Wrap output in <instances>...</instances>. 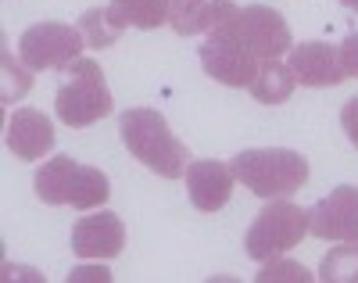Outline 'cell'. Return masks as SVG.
I'll return each instance as SVG.
<instances>
[{
    "mask_svg": "<svg viewBox=\"0 0 358 283\" xmlns=\"http://www.w3.org/2000/svg\"><path fill=\"white\" fill-rule=\"evenodd\" d=\"M341 125H344L348 140L358 147V97H351V101L341 108Z\"/></svg>",
    "mask_w": 358,
    "mask_h": 283,
    "instance_id": "obj_22",
    "label": "cell"
},
{
    "mask_svg": "<svg viewBox=\"0 0 358 283\" xmlns=\"http://www.w3.org/2000/svg\"><path fill=\"white\" fill-rule=\"evenodd\" d=\"M62 72H65V83L54 93V115L62 118L69 130H86V125H94L97 118L111 115L115 101H111L104 69L97 61L76 57Z\"/></svg>",
    "mask_w": 358,
    "mask_h": 283,
    "instance_id": "obj_4",
    "label": "cell"
},
{
    "mask_svg": "<svg viewBox=\"0 0 358 283\" xmlns=\"http://www.w3.org/2000/svg\"><path fill=\"white\" fill-rule=\"evenodd\" d=\"M337 54H341V69H344V76H355V79H358V33L344 36V43L337 47Z\"/></svg>",
    "mask_w": 358,
    "mask_h": 283,
    "instance_id": "obj_21",
    "label": "cell"
},
{
    "mask_svg": "<svg viewBox=\"0 0 358 283\" xmlns=\"http://www.w3.org/2000/svg\"><path fill=\"white\" fill-rule=\"evenodd\" d=\"M241 11L233 0H172L169 25L179 36H194V33H215L233 15Z\"/></svg>",
    "mask_w": 358,
    "mask_h": 283,
    "instance_id": "obj_14",
    "label": "cell"
},
{
    "mask_svg": "<svg viewBox=\"0 0 358 283\" xmlns=\"http://www.w3.org/2000/svg\"><path fill=\"white\" fill-rule=\"evenodd\" d=\"M83 47H86V36H83L79 25H69V22H36V25H29L22 33L18 57L33 72L69 69L72 61L83 54Z\"/></svg>",
    "mask_w": 358,
    "mask_h": 283,
    "instance_id": "obj_7",
    "label": "cell"
},
{
    "mask_svg": "<svg viewBox=\"0 0 358 283\" xmlns=\"http://www.w3.org/2000/svg\"><path fill=\"white\" fill-rule=\"evenodd\" d=\"M297 79L290 72V65H283V61H262V69L251 83V97L258 104H287L290 101V93H294Z\"/></svg>",
    "mask_w": 358,
    "mask_h": 283,
    "instance_id": "obj_15",
    "label": "cell"
},
{
    "mask_svg": "<svg viewBox=\"0 0 358 283\" xmlns=\"http://www.w3.org/2000/svg\"><path fill=\"white\" fill-rule=\"evenodd\" d=\"M308 233L319 240H358V186H337L308 212Z\"/></svg>",
    "mask_w": 358,
    "mask_h": 283,
    "instance_id": "obj_9",
    "label": "cell"
},
{
    "mask_svg": "<svg viewBox=\"0 0 358 283\" xmlns=\"http://www.w3.org/2000/svg\"><path fill=\"white\" fill-rule=\"evenodd\" d=\"M187 191H190V201L197 212H219L229 194H233V169L219 158H201V162H190L187 165Z\"/></svg>",
    "mask_w": 358,
    "mask_h": 283,
    "instance_id": "obj_12",
    "label": "cell"
},
{
    "mask_svg": "<svg viewBox=\"0 0 358 283\" xmlns=\"http://www.w3.org/2000/svg\"><path fill=\"white\" fill-rule=\"evenodd\" d=\"M54 147V122L40 108H18L8 122V151L22 162H40Z\"/></svg>",
    "mask_w": 358,
    "mask_h": 283,
    "instance_id": "obj_13",
    "label": "cell"
},
{
    "mask_svg": "<svg viewBox=\"0 0 358 283\" xmlns=\"http://www.w3.org/2000/svg\"><path fill=\"white\" fill-rule=\"evenodd\" d=\"M305 237H308V212L301 205H294L290 198H273L248 226L244 251L255 262H268V258L287 255Z\"/></svg>",
    "mask_w": 358,
    "mask_h": 283,
    "instance_id": "obj_5",
    "label": "cell"
},
{
    "mask_svg": "<svg viewBox=\"0 0 358 283\" xmlns=\"http://www.w3.org/2000/svg\"><path fill=\"white\" fill-rule=\"evenodd\" d=\"M322 283H358V240H344L319 265Z\"/></svg>",
    "mask_w": 358,
    "mask_h": 283,
    "instance_id": "obj_18",
    "label": "cell"
},
{
    "mask_svg": "<svg viewBox=\"0 0 358 283\" xmlns=\"http://www.w3.org/2000/svg\"><path fill=\"white\" fill-rule=\"evenodd\" d=\"M290 72L301 86H337L344 83V69H341V54L334 43H322V40H308V43H297L290 47Z\"/></svg>",
    "mask_w": 358,
    "mask_h": 283,
    "instance_id": "obj_11",
    "label": "cell"
},
{
    "mask_svg": "<svg viewBox=\"0 0 358 283\" xmlns=\"http://www.w3.org/2000/svg\"><path fill=\"white\" fill-rule=\"evenodd\" d=\"M341 4H344L348 11H358V0H341Z\"/></svg>",
    "mask_w": 358,
    "mask_h": 283,
    "instance_id": "obj_23",
    "label": "cell"
},
{
    "mask_svg": "<svg viewBox=\"0 0 358 283\" xmlns=\"http://www.w3.org/2000/svg\"><path fill=\"white\" fill-rule=\"evenodd\" d=\"M236 18V15H233ZM201 69L212 76L215 83H226V86H236V90H251L262 61L248 50V43L241 40V33H236V25L226 22L222 29H215V33H208L201 40Z\"/></svg>",
    "mask_w": 358,
    "mask_h": 283,
    "instance_id": "obj_6",
    "label": "cell"
},
{
    "mask_svg": "<svg viewBox=\"0 0 358 283\" xmlns=\"http://www.w3.org/2000/svg\"><path fill=\"white\" fill-rule=\"evenodd\" d=\"M29 90H33V69H29L22 57L15 61V57L4 50V104L25 97Z\"/></svg>",
    "mask_w": 358,
    "mask_h": 283,
    "instance_id": "obj_19",
    "label": "cell"
},
{
    "mask_svg": "<svg viewBox=\"0 0 358 283\" xmlns=\"http://www.w3.org/2000/svg\"><path fill=\"white\" fill-rule=\"evenodd\" d=\"M79 29H83V36H86V47L104 50V47H115L118 40H122V33H126L129 25L118 18L111 11V4H108V8H90L79 18Z\"/></svg>",
    "mask_w": 358,
    "mask_h": 283,
    "instance_id": "obj_16",
    "label": "cell"
},
{
    "mask_svg": "<svg viewBox=\"0 0 358 283\" xmlns=\"http://www.w3.org/2000/svg\"><path fill=\"white\" fill-rule=\"evenodd\" d=\"M236 183H244L251 194L273 201V198H290L308 183V158L301 151L290 147H258V151H241L229 162Z\"/></svg>",
    "mask_w": 358,
    "mask_h": 283,
    "instance_id": "obj_2",
    "label": "cell"
},
{
    "mask_svg": "<svg viewBox=\"0 0 358 283\" xmlns=\"http://www.w3.org/2000/svg\"><path fill=\"white\" fill-rule=\"evenodd\" d=\"M236 33L248 43V50L258 57V61H280L283 54H290V25L280 11L265 8V4H248L236 11L233 18Z\"/></svg>",
    "mask_w": 358,
    "mask_h": 283,
    "instance_id": "obj_8",
    "label": "cell"
},
{
    "mask_svg": "<svg viewBox=\"0 0 358 283\" xmlns=\"http://www.w3.org/2000/svg\"><path fill=\"white\" fill-rule=\"evenodd\" d=\"M33 191L43 205H72L86 212V208H101L111 198V183L101 169L79 165L69 154H54L50 162H43V169H36Z\"/></svg>",
    "mask_w": 358,
    "mask_h": 283,
    "instance_id": "obj_3",
    "label": "cell"
},
{
    "mask_svg": "<svg viewBox=\"0 0 358 283\" xmlns=\"http://www.w3.org/2000/svg\"><path fill=\"white\" fill-rule=\"evenodd\" d=\"M268 279H297V283H308L312 272H308L301 262H290V258L276 262V258H268V262L258 269V283H268Z\"/></svg>",
    "mask_w": 358,
    "mask_h": 283,
    "instance_id": "obj_20",
    "label": "cell"
},
{
    "mask_svg": "<svg viewBox=\"0 0 358 283\" xmlns=\"http://www.w3.org/2000/svg\"><path fill=\"white\" fill-rule=\"evenodd\" d=\"M118 133H122L126 151L136 162H143L151 172L165 176V179H179L190 165V147H183L162 111L155 108H129L118 118Z\"/></svg>",
    "mask_w": 358,
    "mask_h": 283,
    "instance_id": "obj_1",
    "label": "cell"
},
{
    "mask_svg": "<svg viewBox=\"0 0 358 283\" xmlns=\"http://www.w3.org/2000/svg\"><path fill=\"white\" fill-rule=\"evenodd\" d=\"M111 11L122 18L126 25H136V29H158L162 22H169L172 0H111Z\"/></svg>",
    "mask_w": 358,
    "mask_h": 283,
    "instance_id": "obj_17",
    "label": "cell"
},
{
    "mask_svg": "<svg viewBox=\"0 0 358 283\" xmlns=\"http://www.w3.org/2000/svg\"><path fill=\"white\" fill-rule=\"evenodd\" d=\"M126 247V226L115 212H97V215H86L72 226V251L76 258H118Z\"/></svg>",
    "mask_w": 358,
    "mask_h": 283,
    "instance_id": "obj_10",
    "label": "cell"
}]
</instances>
